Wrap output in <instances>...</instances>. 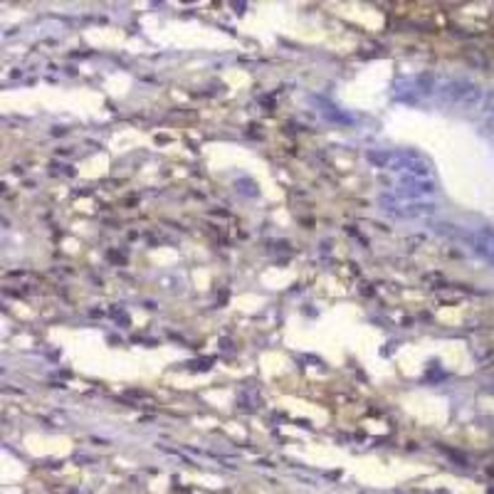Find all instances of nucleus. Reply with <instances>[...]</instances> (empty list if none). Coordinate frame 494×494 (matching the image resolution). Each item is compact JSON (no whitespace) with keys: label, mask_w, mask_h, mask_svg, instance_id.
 Instances as JSON below:
<instances>
[{"label":"nucleus","mask_w":494,"mask_h":494,"mask_svg":"<svg viewBox=\"0 0 494 494\" xmlns=\"http://www.w3.org/2000/svg\"><path fill=\"white\" fill-rule=\"evenodd\" d=\"M368 161L378 168H386V171L411 173V176L420 178H428L433 171L428 158L415 151H376V154H368Z\"/></svg>","instance_id":"nucleus-1"},{"label":"nucleus","mask_w":494,"mask_h":494,"mask_svg":"<svg viewBox=\"0 0 494 494\" xmlns=\"http://www.w3.org/2000/svg\"><path fill=\"white\" fill-rule=\"evenodd\" d=\"M393 193L398 195L400 200H422L438 193V188H435V183L430 178L406 176V178H400V183L393 188Z\"/></svg>","instance_id":"nucleus-4"},{"label":"nucleus","mask_w":494,"mask_h":494,"mask_svg":"<svg viewBox=\"0 0 494 494\" xmlns=\"http://www.w3.org/2000/svg\"><path fill=\"white\" fill-rule=\"evenodd\" d=\"M435 97L447 106H460V109H477L482 106L484 94L482 89L465 79H445L435 84Z\"/></svg>","instance_id":"nucleus-2"},{"label":"nucleus","mask_w":494,"mask_h":494,"mask_svg":"<svg viewBox=\"0 0 494 494\" xmlns=\"http://www.w3.org/2000/svg\"><path fill=\"white\" fill-rule=\"evenodd\" d=\"M457 238H460L475 255H479L484 262L494 265V230L482 228V230H475V233H465V235L457 233Z\"/></svg>","instance_id":"nucleus-5"},{"label":"nucleus","mask_w":494,"mask_h":494,"mask_svg":"<svg viewBox=\"0 0 494 494\" xmlns=\"http://www.w3.org/2000/svg\"><path fill=\"white\" fill-rule=\"evenodd\" d=\"M381 208H384V213H388L390 217H398V220H422V217H430L438 213V206L425 203V200H400L388 198V195L381 198Z\"/></svg>","instance_id":"nucleus-3"}]
</instances>
